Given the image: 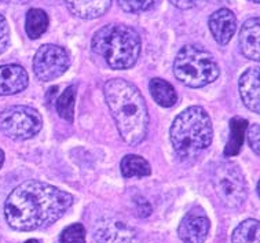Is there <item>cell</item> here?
<instances>
[{"label": "cell", "mask_w": 260, "mask_h": 243, "mask_svg": "<svg viewBox=\"0 0 260 243\" xmlns=\"http://www.w3.org/2000/svg\"><path fill=\"white\" fill-rule=\"evenodd\" d=\"M75 98H76V87L71 85L68 87L62 95L58 98L57 110L58 114L67 121H73V113H75Z\"/></svg>", "instance_id": "cell-21"}, {"label": "cell", "mask_w": 260, "mask_h": 243, "mask_svg": "<svg viewBox=\"0 0 260 243\" xmlns=\"http://www.w3.org/2000/svg\"><path fill=\"white\" fill-rule=\"evenodd\" d=\"M48 22H50V19L44 10L30 9L26 14V21H25L26 34L30 39L36 40L47 30Z\"/></svg>", "instance_id": "cell-18"}, {"label": "cell", "mask_w": 260, "mask_h": 243, "mask_svg": "<svg viewBox=\"0 0 260 243\" xmlns=\"http://www.w3.org/2000/svg\"><path fill=\"white\" fill-rule=\"evenodd\" d=\"M209 29L213 39L219 44H227L232 40L237 29V18L232 10L220 9L215 11L209 18Z\"/></svg>", "instance_id": "cell-12"}, {"label": "cell", "mask_w": 260, "mask_h": 243, "mask_svg": "<svg viewBox=\"0 0 260 243\" xmlns=\"http://www.w3.org/2000/svg\"><path fill=\"white\" fill-rule=\"evenodd\" d=\"M71 13L83 19L100 18L109 10L112 0H65Z\"/></svg>", "instance_id": "cell-15"}, {"label": "cell", "mask_w": 260, "mask_h": 243, "mask_svg": "<svg viewBox=\"0 0 260 243\" xmlns=\"http://www.w3.org/2000/svg\"><path fill=\"white\" fill-rule=\"evenodd\" d=\"M61 243H85V229L81 224H72L62 231Z\"/></svg>", "instance_id": "cell-22"}, {"label": "cell", "mask_w": 260, "mask_h": 243, "mask_svg": "<svg viewBox=\"0 0 260 243\" xmlns=\"http://www.w3.org/2000/svg\"><path fill=\"white\" fill-rule=\"evenodd\" d=\"M3 162H5V153H3V150L0 149V168H2Z\"/></svg>", "instance_id": "cell-28"}, {"label": "cell", "mask_w": 260, "mask_h": 243, "mask_svg": "<svg viewBox=\"0 0 260 243\" xmlns=\"http://www.w3.org/2000/svg\"><path fill=\"white\" fill-rule=\"evenodd\" d=\"M175 77L187 87L201 88L211 84L219 77L216 59L205 48L187 44L182 47L174 62Z\"/></svg>", "instance_id": "cell-5"}, {"label": "cell", "mask_w": 260, "mask_h": 243, "mask_svg": "<svg viewBox=\"0 0 260 243\" xmlns=\"http://www.w3.org/2000/svg\"><path fill=\"white\" fill-rule=\"evenodd\" d=\"M104 94L121 139L131 146L145 141L149 112L141 91L127 80L112 79L105 84Z\"/></svg>", "instance_id": "cell-2"}, {"label": "cell", "mask_w": 260, "mask_h": 243, "mask_svg": "<svg viewBox=\"0 0 260 243\" xmlns=\"http://www.w3.org/2000/svg\"><path fill=\"white\" fill-rule=\"evenodd\" d=\"M71 65V58L65 48L55 44H44L34 58L35 75L42 81H51L61 77Z\"/></svg>", "instance_id": "cell-8"}, {"label": "cell", "mask_w": 260, "mask_h": 243, "mask_svg": "<svg viewBox=\"0 0 260 243\" xmlns=\"http://www.w3.org/2000/svg\"><path fill=\"white\" fill-rule=\"evenodd\" d=\"M154 0H118V6L127 13H142L151 9Z\"/></svg>", "instance_id": "cell-23"}, {"label": "cell", "mask_w": 260, "mask_h": 243, "mask_svg": "<svg viewBox=\"0 0 260 243\" xmlns=\"http://www.w3.org/2000/svg\"><path fill=\"white\" fill-rule=\"evenodd\" d=\"M170 135L172 147L180 158L197 157L212 142V122L208 113L200 106L187 108L174 120Z\"/></svg>", "instance_id": "cell-4"}, {"label": "cell", "mask_w": 260, "mask_h": 243, "mask_svg": "<svg viewBox=\"0 0 260 243\" xmlns=\"http://www.w3.org/2000/svg\"><path fill=\"white\" fill-rule=\"evenodd\" d=\"M259 232L260 229L257 220H245L234 229L232 243H260Z\"/></svg>", "instance_id": "cell-20"}, {"label": "cell", "mask_w": 260, "mask_h": 243, "mask_svg": "<svg viewBox=\"0 0 260 243\" xmlns=\"http://www.w3.org/2000/svg\"><path fill=\"white\" fill-rule=\"evenodd\" d=\"M151 96L162 108H172L178 102V95H176L174 87L162 79H151L150 84Z\"/></svg>", "instance_id": "cell-16"}, {"label": "cell", "mask_w": 260, "mask_h": 243, "mask_svg": "<svg viewBox=\"0 0 260 243\" xmlns=\"http://www.w3.org/2000/svg\"><path fill=\"white\" fill-rule=\"evenodd\" d=\"M6 3H13V5H25V3H28L30 0H3Z\"/></svg>", "instance_id": "cell-27"}, {"label": "cell", "mask_w": 260, "mask_h": 243, "mask_svg": "<svg viewBox=\"0 0 260 243\" xmlns=\"http://www.w3.org/2000/svg\"><path fill=\"white\" fill-rule=\"evenodd\" d=\"M213 187L219 201L230 209H237L246 199V183L240 166L222 162L213 169Z\"/></svg>", "instance_id": "cell-6"}, {"label": "cell", "mask_w": 260, "mask_h": 243, "mask_svg": "<svg viewBox=\"0 0 260 243\" xmlns=\"http://www.w3.org/2000/svg\"><path fill=\"white\" fill-rule=\"evenodd\" d=\"M92 51L116 71H125L137 63L141 54V38L134 28L123 24H108L95 33Z\"/></svg>", "instance_id": "cell-3"}, {"label": "cell", "mask_w": 260, "mask_h": 243, "mask_svg": "<svg viewBox=\"0 0 260 243\" xmlns=\"http://www.w3.org/2000/svg\"><path fill=\"white\" fill-rule=\"evenodd\" d=\"M73 205V195L39 180L15 187L5 203L7 224L17 231H35L54 224Z\"/></svg>", "instance_id": "cell-1"}, {"label": "cell", "mask_w": 260, "mask_h": 243, "mask_svg": "<svg viewBox=\"0 0 260 243\" xmlns=\"http://www.w3.org/2000/svg\"><path fill=\"white\" fill-rule=\"evenodd\" d=\"M150 165L139 155H125L121 161V173L124 178H145L150 175Z\"/></svg>", "instance_id": "cell-19"}, {"label": "cell", "mask_w": 260, "mask_h": 243, "mask_svg": "<svg viewBox=\"0 0 260 243\" xmlns=\"http://www.w3.org/2000/svg\"><path fill=\"white\" fill-rule=\"evenodd\" d=\"M259 67H251L240 77V94L242 102L253 113L260 112Z\"/></svg>", "instance_id": "cell-13"}, {"label": "cell", "mask_w": 260, "mask_h": 243, "mask_svg": "<svg viewBox=\"0 0 260 243\" xmlns=\"http://www.w3.org/2000/svg\"><path fill=\"white\" fill-rule=\"evenodd\" d=\"M25 243H40L39 240H36V239H29V240H26Z\"/></svg>", "instance_id": "cell-29"}, {"label": "cell", "mask_w": 260, "mask_h": 243, "mask_svg": "<svg viewBox=\"0 0 260 243\" xmlns=\"http://www.w3.org/2000/svg\"><path fill=\"white\" fill-rule=\"evenodd\" d=\"M260 19L251 18L242 25L241 32H240V47L242 54L252 61H259L260 59Z\"/></svg>", "instance_id": "cell-14"}, {"label": "cell", "mask_w": 260, "mask_h": 243, "mask_svg": "<svg viewBox=\"0 0 260 243\" xmlns=\"http://www.w3.org/2000/svg\"><path fill=\"white\" fill-rule=\"evenodd\" d=\"M211 229V221L203 209H193L183 217L178 228L180 240L183 243H204Z\"/></svg>", "instance_id": "cell-10"}, {"label": "cell", "mask_w": 260, "mask_h": 243, "mask_svg": "<svg viewBox=\"0 0 260 243\" xmlns=\"http://www.w3.org/2000/svg\"><path fill=\"white\" fill-rule=\"evenodd\" d=\"M29 84L28 73L19 65L0 66V96L22 92Z\"/></svg>", "instance_id": "cell-11"}, {"label": "cell", "mask_w": 260, "mask_h": 243, "mask_svg": "<svg viewBox=\"0 0 260 243\" xmlns=\"http://www.w3.org/2000/svg\"><path fill=\"white\" fill-rule=\"evenodd\" d=\"M246 128H248V121L244 118L234 117L230 121V136H229V142L224 149V154L227 157H234L241 151Z\"/></svg>", "instance_id": "cell-17"}, {"label": "cell", "mask_w": 260, "mask_h": 243, "mask_svg": "<svg viewBox=\"0 0 260 243\" xmlns=\"http://www.w3.org/2000/svg\"><path fill=\"white\" fill-rule=\"evenodd\" d=\"M43 118L29 106H10L0 113V131L13 141H28L40 132Z\"/></svg>", "instance_id": "cell-7"}, {"label": "cell", "mask_w": 260, "mask_h": 243, "mask_svg": "<svg viewBox=\"0 0 260 243\" xmlns=\"http://www.w3.org/2000/svg\"><path fill=\"white\" fill-rule=\"evenodd\" d=\"M251 2H253V3H259L260 0H251Z\"/></svg>", "instance_id": "cell-30"}, {"label": "cell", "mask_w": 260, "mask_h": 243, "mask_svg": "<svg viewBox=\"0 0 260 243\" xmlns=\"http://www.w3.org/2000/svg\"><path fill=\"white\" fill-rule=\"evenodd\" d=\"M172 5L180 10H189L196 6L197 0H170Z\"/></svg>", "instance_id": "cell-26"}, {"label": "cell", "mask_w": 260, "mask_h": 243, "mask_svg": "<svg viewBox=\"0 0 260 243\" xmlns=\"http://www.w3.org/2000/svg\"><path fill=\"white\" fill-rule=\"evenodd\" d=\"M246 136H248V143L251 149L255 151L256 155L260 154V128L257 124H252L246 128Z\"/></svg>", "instance_id": "cell-24"}, {"label": "cell", "mask_w": 260, "mask_h": 243, "mask_svg": "<svg viewBox=\"0 0 260 243\" xmlns=\"http://www.w3.org/2000/svg\"><path fill=\"white\" fill-rule=\"evenodd\" d=\"M98 243H139L137 229L116 217L101 219L94 228Z\"/></svg>", "instance_id": "cell-9"}, {"label": "cell", "mask_w": 260, "mask_h": 243, "mask_svg": "<svg viewBox=\"0 0 260 243\" xmlns=\"http://www.w3.org/2000/svg\"><path fill=\"white\" fill-rule=\"evenodd\" d=\"M10 46V28L7 21L3 15L0 14V54L9 48Z\"/></svg>", "instance_id": "cell-25"}]
</instances>
